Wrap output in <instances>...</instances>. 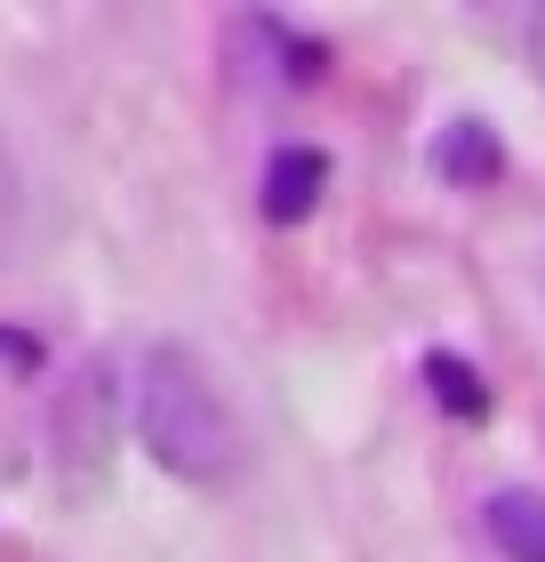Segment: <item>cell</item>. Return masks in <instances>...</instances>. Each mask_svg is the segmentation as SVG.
<instances>
[{"label": "cell", "mask_w": 545, "mask_h": 562, "mask_svg": "<svg viewBox=\"0 0 545 562\" xmlns=\"http://www.w3.org/2000/svg\"><path fill=\"white\" fill-rule=\"evenodd\" d=\"M137 434L177 482H232L249 467L241 418L225 411V394L209 386V370L185 346H152L137 378Z\"/></svg>", "instance_id": "1"}, {"label": "cell", "mask_w": 545, "mask_h": 562, "mask_svg": "<svg viewBox=\"0 0 545 562\" xmlns=\"http://www.w3.org/2000/svg\"><path fill=\"white\" fill-rule=\"evenodd\" d=\"M57 450H65L72 474H81V467L96 474L113 458V362H89L65 386V402H57Z\"/></svg>", "instance_id": "2"}, {"label": "cell", "mask_w": 545, "mask_h": 562, "mask_svg": "<svg viewBox=\"0 0 545 562\" xmlns=\"http://www.w3.org/2000/svg\"><path fill=\"white\" fill-rule=\"evenodd\" d=\"M433 169L450 177L457 193H481V186H498V177H506V145H498L489 121H450L441 145H433Z\"/></svg>", "instance_id": "3"}, {"label": "cell", "mask_w": 545, "mask_h": 562, "mask_svg": "<svg viewBox=\"0 0 545 562\" xmlns=\"http://www.w3.org/2000/svg\"><path fill=\"white\" fill-rule=\"evenodd\" d=\"M321 186H329V161H321V153H314V145H281L273 169H265V217H273V225L314 217Z\"/></svg>", "instance_id": "4"}, {"label": "cell", "mask_w": 545, "mask_h": 562, "mask_svg": "<svg viewBox=\"0 0 545 562\" xmlns=\"http://www.w3.org/2000/svg\"><path fill=\"white\" fill-rule=\"evenodd\" d=\"M481 522L506 562H545V491H498Z\"/></svg>", "instance_id": "5"}, {"label": "cell", "mask_w": 545, "mask_h": 562, "mask_svg": "<svg viewBox=\"0 0 545 562\" xmlns=\"http://www.w3.org/2000/svg\"><path fill=\"white\" fill-rule=\"evenodd\" d=\"M425 378H433L441 411H457V418H489V386H481V370H474V362H457V353H433Z\"/></svg>", "instance_id": "6"}, {"label": "cell", "mask_w": 545, "mask_h": 562, "mask_svg": "<svg viewBox=\"0 0 545 562\" xmlns=\"http://www.w3.org/2000/svg\"><path fill=\"white\" fill-rule=\"evenodd\" d=\"M530 48H537V72H545V16H537V33H530Z\"/></svg>", "instance_id": "7"}, {"label": "cell", "mask_w": 545, "mask_h": 562, "mask_svg": "<svg viewBox=\"0 0 545 562\" xmlns=\"http://www.w3.org/2000/svg\"><path fill=\"white\" fill-rule=\"evenodd\" d=\"M537 290H545V281H537Z\"/></svg>", "instance_id": "8"}]
</instances>
